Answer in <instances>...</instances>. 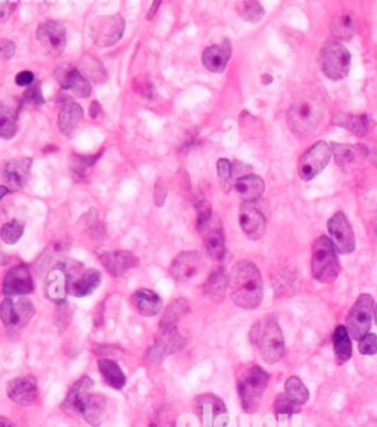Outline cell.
<instances>
[{
  "label": "cell",
  "mask_w": 377,
  "mask_h": 427,
  "mask_svg": "<svg viewBox=\"0 0 377 427\" xmlns=\"http://www.w3.org/2000/svg\"><path fill=\"white\" fill-rule=\"evenodd\" d=\"M2 239L8 245H15V243L24 234V225L18 220H12L2 227Z\"/></svg>",
  "instance_id": "ee69618b"
},
{
  "label": "cell",
  "mask_w": 377,
  "mask_h": 427,
  "mask_svg": "<svg viewBox=\"0 0 377 427\" xmlns=\"http://www.w3.org/2000/svg\"><path fill=\"white\" fill-rule=\"evenodd\" d=\"M83 119H85L83 108L78 104H75V102L68 100L65 102L58 115V127L64 134L71 136L83 123Z\"/></svg>",
  "instance_id": "f1b7e54d"
},
{
  "label": "cell",
  "mask_w": 377,
  "mask_h": 427,
  "mask_svg": "<svg viewBox=\"0 0 377 427\" xmlns=\"http://www.w3.org/2000/svg\"><path fill=\"white\" fill-rule=\"evenodd\" d=\"M102 152H103V149L99 153L90 155V156H74L73 166H71V173H73V175L77 181L89 180L90 173H92V167L95 166V162L102 155Z\"/></svg>",
  "instance_id": "f35d334b"
},
{
  "label": "cell",
  "mask_w": 377,
  "mask_h": 427,
  "mask_svg": "<svg viewBox=\"0 0 377 427\" xmlns=\"http://www.w3.org/2000/svg\"><path fill=\"white\" fill-rule=\"evenodd\" d=\"M78 71L81 72V75L85 77L86 80H89L90 83L95 85H103L108 81V74L107 70H105L103 64L99 60V58H96L95 55L86 53L83 55L77 64Z\"/></svg>",
  "instance_id": "f546056e"
},
{
  "label": "cell",
  "mask_w": 377,
  "mask_h": 427,
  "mask_svg": "<svg viewBox=\"0 0 377 427\" xmlns=\"http://www.w3.org/2000/svg\"><path fill=\"white\" fill-rule=\"evenodd\" d=\"M34 291L31 273L27 266L12 267L4 279V293L11 296H24Z\"/></svg>",
  "instance_id": "2e32d148"
},
{
  "label": "cell",
  "mask_w": 377,
  "mask_h": 427,
  "mask_svg": "<svg viewBox=\"0 0 377 427\" xmlns=\"http://www.w3.org/2000/svg\"><path fill=\"white\" fill-rule=\"evenodd\" d=\"M374 310V299L371 295L363 293L357 298L346 315V329L352 339L360 342L366 335L370 333Z\"/></svg>",
  "instance_id": "52a82bcc"
},
{
  "label": "cell",
  "mask_w": 377,
  "mask_h": 427,
  "mask_svg": "<svg viewBox=\"0 0 377 427\" xmlns=\"http://www.w3.org/2000/svg\"><path fill=\"white\" fill-rule=\"evenodd\" d=\"M268 380L270 374L260 365H250L242 372L238 380V392L242 409L246 413H255L260 409Z\"/></svg>",
  "instance_id": "277c9868"
},
{
  "label": "cell",
  "mask_w": 377,
  "mask_h": 427,
  "mask_svg": "<svg viewBox=\"0 0 377 427\" xmlns=\"http://www.w3.org/2000/svg\"><path fill=\"white\" fill-rule=\"evenodd\" d=\"M368 153L371 155V159H373V162H374V164L377 166V148H374V151H368Z\"/></svg>",
  "instance_id": "94428289"
},
{
  "label": "cell",
  "mask_w": 377,
  "mask_h": 427,
  "mask_svg": "<svg viewBox=\"0 0 377 427\" xmlns=\"http://www.w3.org/2000/svg\"><path fill=\"white\" fill-rule=\"evenodd\" d=\"M0 50H2V58L5 60L11 59L14 55H15V50H16V46L14 42H11V40H6L4 38L2 42H0Z\"/></svg>",
  "instance_id": "f5cc1de1"
},
{
  "label": "cell",
  "mask_w": 377,
  "mask_h": 427,
  "mask_svg": "<svg viewBox=\"0 0 377 427\" xmlns=\"http://www.w3.org/2000/svg\"><path fill=\"white\" fill-rule=\"evenodd\" d=\"M186 343V339L180 335L177 329H159L155 337V343L151 347L146 361L151 365L159 364L166 355L179 352Z\"/></svg>",
  "instance_id": "8fae6325"
},
{
  "label": "cell",
  "mask_w": 377,
  "mask_h": 427,
  "mask_svg": "<svg viewBox=\"0 0 377 427\" xmlns=\"http://www.w3.org/2000/svg\"><path fill=\"white\" fill-rule=\"evenodd\" d=\"M285 394L292 401H295L299 405H304L308 401V398H309V392L307 389V386L297 376H292V377H289L286 380V383H285Z\"/></svg>",
  "instance_id": "ab89813d"
},
{
  "label": "cell",
  "mask_w": 377,
  "mask_h": 427,
  "mask_svg": "<svg viewBox=\"0 0 377 427\" xmlns=\"http://www.w3.org/2000/svg\"><path fill=\"white\" fill-rule=\"evenodd\" d=\"M191 311V305L186 299H176L165 308L159 321V329H177L179 321Z\"/></svg>",
  "instance_id": "e575fe53"
},
{
  "label": "cell",
  "mask_w": 377,
  "mask_h": 427,
  "mask_svg": "<svg viewBox=\"0 0 377 427\" xmlns=\"http://www.w3.org/2000/svg\"><path fill=\"white\" fill-rule=\"evenodd\" d=\"M159 6H161V2H154L152 4V6H151V9L148 12V19H152L155 16V13H156V11H158Z\"/></svg>",
  "instance_id": "6f0895ef"
},
{
  "label": "cell",
  "mask_w": 377,
  "mask_h": 427,
  "mask_svg": "<svg viewBox=\"0 0 377 427\" xmlns=\"http://www.w3.org/2000/svg\"><path fill=\"white\" fill-rule=\"evenodd\" d=\"M230 296L238 307L255 310L262 302L264 283L258 267L250 261H239L230 273Z\"/></svg>",
  "instance_id": "6da1fadb"
},
{
  "label": "cell",
  "mask_w": 377,
  "mask_h": 427,
  "mask_svg": "<svg viewBox=\"0 0 377 427\" xmlns=\"http://www.w3.org/2000/svg\"><path fill=\"white\" fill-rule=\"evenodd\" d=\"M319 60L323 74L333 81L342 80L349 74L351 55L348 49L336 40L323 46Z\"/></svg>",
  "instance_id": "8992f818"
},
{
  "label": "cell",
  "mask_w": 377,
  "mask_h": 427,
  "mask_svg": "<svg viewBox=\"0 0 377 427\" xmlns=\"http://www.w3.org/2000/svg\"><path fill=\"white\" fill-rule=\"evenodd\" d=\"M9 192V189L6 188V186H2L0 188V199H4L5 198V195Z\"/></svg>",
  "instance_id": "6125c7cd"
},
{
  "label": "cell",
  "mask_w": 377,
  "mask_h": 427,
  "mask_svg": "<svg viewBox=\"0 0 377 427\" xmlns=\"http://www.w3.org/2000/svg\"><path fill=\"white\" fill-rule=\"evenodd\" d=\"M250 340L265 362L276 364L282 360L285 352V339L275 317L267 315L264 320L255 323V326L250 330Z\"/></svg>",
  "instance_id": "7a4b0ae2"
},
{
  "label": "cell",
  "mask_w": 377,
  "mask_h": 427,
  "mask_svg": "<svg viewBox=\"0 0 377 427\" xmlns=\"http://www.w3.org/2000/svg\"><path fill=\"white\" fill-rule=\"evenodd\" d=\"M374 320H376V324H377V305H376V310H374Z\"/></svg>",
  "instance_id": "be15d7a7"
},
{
  "label": "cell",
  "mask_w": 377,
  "mask_h": 427,
  "mask_svg": "<svg viewBox=\"0 0 377 427\" xmlns=\"http://www.w3.org/2000/svg\"><path fill=\"white\" fill-rule=\"evenodd\" d=\"M166 195H169V186H166V181L162 177H159L155 183V189H154V202L158 208H161L165 203Z\"/></svg>",
  "instance_id": "f907efd6"
},
{
  "label": "cell",
  "mask_w": 377,
  "mask_h": 427,
  "mask_svg": "<svg viewBox=\"0 0 377 427\" xmlns=\"http://www.w3.org/2000/svg\"><path fill=\"white\" fill-rule=\"evenodd\" d=\"M357 30V23L351 12H341L331 21V36L336 40H349Z\"/></svg>",
  "instance_id": "74e56055"
},
{
  "label": "cell",
  "mask_w": 377,
  "mask_h": 427,
  "mask_svg": "<svg viewBox=\"0 0 377 427\" xmlns=\"http://www.w3.org/2000/svg\"><path fill=\"white\" fill-rule=\"evenodd\" d=\"M110 410V401L107 396L100 394L90 392L81 401L78 414L83 416L89 424L92 426H100L108 417Z\"/></svg>",
  "instance_id": "ac0fdd59"
},
{
  "label": "cell",
  "mask_w": 377,
  "mask_h": 427,
  "mask_svg": "<svg viewBox=\"0 0 377 427\" xmlns=\"http://www.w3.org/2000/svg\"><path fill=\"white\" fill-rule=\"evenodd\" d=\"M31 164V158H15L9 161L4 170V186H6L11 192L24 189L30 177Z\"/></svg>",
  "instance_id": "44dd1931"
},
{
  "label": "cell",
  "mask_w": 377,
  "mask_h": 427,
  "mask_svg": "<svg viewBox=\"0 0 377 427\" xmlns=\"http://www.w3.org/2000/svg\"><path fill=\"white\" fill-rule=\"evenodd\" d=\"M133 308L143 317H154L162 308V301L158 293L149 289H139L130 296Z\"/></svg>",
  "instance_id": "4316f807"
},
{
  "label": "cell",
  "mask_w": 377,
  "mask_h": 427,
  "mask_svg": "<svg viewBox=\"0 0 377 427\" xmlns=\"http://www.w3.org/2000/svg\"><path fill=\"white\" fill-rule=\"evenodd\" d=\"M0 427H14V424L8 418L2 417V418H0Z\"/></svg>",
  "instance_id": "91938a15"
},
{
  "label": "cell",
  "mask_w": 377,
  "mask_h": 427,
  "mask_svg": "<svg viewBox=\"0 0 377 427\" xmlns=\"http://www.w3.org/2000/svg\"><path fill=\"white\" fill-rule=\"evenodd\" d=\"M58 83L62 89L71 90L78 97H89L92 93V83L81 75L77 67L62 65L55 72Z\"/></svg>",
  "instance_id": "e0dca14e"
},
{
  "label": "cell",
  "mask_w": 377,
  "mask_h": 427,
  "mask_svg": "<svg viewBox=\"0 0 377 427\" xmlns=\"http://www.w3.org/2000/svg\"><path fill=\"white\" fill-rule=\"evenodd\" d=\"M102 281V274L96 269H89L81 271L78 276H75L73 280H70L68 292L71 296L75 298H85L92 295Z\"/></svg>",
  "instance_id": "484cf974"
},
{
  "label": "cell",
  "mask_w": 377,
  "mask_h": 427,
  "mask_svg": "<svg viewBox=\"0 0 377 427\" xmlns=\"http://www.w3.org/2000/svg\"><path fill=\"white\" fill-rule=\"evenodd\" d=\"M16 111L6 105L0 108V136L4 139H12L16 134Z\"/></svg>",
  "instance_id": "60d3db41"
},
{
  "label": "cell",
  "mask_w": 377,
  "mask_h": 427,
  "mask_svg": "<svg viewBox=\"0 0 377 427\" xmlns=\"http://www.w3.org/2000/svg\"><path fill=\"white\" fill-rule=\"evenodd\" d=\"M68 286H70L68 274H67L65 269L59 264V266H56L53 270H51V273L48 274L46 280H45V295L52 302L62 305V303H65L67 295L70 293Z\"/></svg>",
  "instance_id": "cb8c5ba5"
},
{
  "label": "cell",
  "mask_w": 377,
  "mask_h": 427,
  "mask_svg": "<svg viewBox=\"0 0 377 427\" xmlns=\"http://www.w3.org/2000/svg\"><path fill=\"white\" fill-rule=\"evenodd\" d=\"M250 174V167L243 164L240 161H235L233 164V178H236V181L242 177H246Z\"/></svg>",
  "instance_id": "db71d44e"
},
{
  "label": "cell",
  "mask_w": 377,
  "mask_h": 427,
  "mask_svg": "<svg viewBox=\"0 0 377 427\" xmlns=\"http://www.w3.org/2000/svg\"><path fill=\"white\" fill-rule=\"evenodd\" d=\"M21 104L23 107H28V108H37L38 105L43 104V94H41L40 90V85H31L23 94V99H21Z\"/></svg>",
  "instance_id": "f6af8a7d"
},
{
  "label": "cell",
  "mask_w": 377,
  "mask_h": 427,
  "mask_svg": "<svg viewBox=\"0 0 377 427\" xmlns=\"http://www.w3.org/2000/svg\"><path fill=\"white\" fill-rule=\"evenodd\" d=\"M15 6H16V4H11V2L0 4V19H2V21L4 19H6L14 12Z\"/></svg>",
  "instance_id": "9f6ffc18"
},
{
  "label": "cell",
  "mask_w": 377,
  "mask_h": 427,
  "mask_svg": "<svg viewBox=\"0 0 377 427\" xmlns=\"http://www.w3.org/2000/svg\"><path fill=\"white\" fill-rule=\"evenodd\" d=\"M195 410L202 427H225L228 413L225 404L213 394H203L195 399Z\"/></svg>",
  "instance_id": "9c48e42d"
},
{
  "label": "cell",
  "mask_w": 377,
  "mask_h": 427,
  "mask_svg": "<svg viewBox=\"0 0 377 427\" xmlns=\"http://www.w3.org/2000/svg\"><path fill=\"white\" fill-rule=\"evenodd\" d=\"M232 56V45L228 40H223L220 45H213L203 50L202 63L203 67L211 72H223Z\"/></svg>",
  "instance_id": "d4e9b609"
},
{
  "label": "cell",
  "mask_w": 377,
  "mask_h": 427,
  "mask_svg": "<svg viewBox=\"0 0 377 427\" xmlns=\"http://www.w3.org/2000/svg\"><path fill=\"white\" fill-rule=\"evenodd\" d=\"M264 189V180L254 174L242 177L235 183V192L245 203H254L258 200L262 196Z\"/></svg>",
  "instance_id": "4dcf8cb0"
},
{
  "label": "cell",
  "mask_w": 377,
  "mask_h": 427,
  "mask_svg": "<svg viewBox=\"0 0 377 427\" xmlns=\"http://www.w3.org/2000/svg\"><path fill=\"white\" fill-rule=\"evenodd\" d=\"M302 410V405L292 401L286 394H279L275 401V411L279 416H293Z\"/></svg>",
  "instance_id": "b9f144b4"
},
{
  "label": "cell",
  "mask_w": 377,
  "mask_h": 427,
  "mask_svg": "<svg viewBox=\"0 0 377 427\" xmlns=\"http://www.w3.org/2000/svg\"><path fill=\"white\" fill-rule=\"evenodd\" d=\"M15 83L21 87H30L34 85V74L31 71H21L15 77Z\"/></svg>",
  "instance_id": "816d5d0a"
},
{
  "label": "cell",
  "mask_w": 377,
  "mask_h": 427,
  "mask_svg": "<svg viewBox=\"0 0 377 427\" xmlns=\"http://www.w3.org/2000/svg\"><path fill=\"white\" fill-rule=\"evenodd\" d=\"M90 117L95 121H99V119L103 118V109H102V107H100V104L97 100H95L90 104Z\"/></svg>",
  "instance_id": "11a10c76"
},
{
  "label": "cell",
  "mask_w": 377,
  "mask_h": 427,
  "mask_svg": "<svg viewBox=\"0 0 377 427\" xmlns=\"http://www.w3.org/2000/svg\"><path fill=\"white\" fill-rule=\"evenodd\" d=\"M323 121V108L316 100H298L287 112V124L298 136H309Z\"/></svg>",
  "instance_id": "5b68a950"
},
{
  "label": "cell",
  "mask_w": 377,
  "mask_h": 427,
  "mask_svg": "<svg viewBox=\"0 0 377 427\" xmlns=\"http://www.w3.org/2000/svg\"><path fill=\"white\" fill-rule=\"evenodd\" d=\"M227 288H230V276L225 274V270L223 267H217L209 274L205 283V293L211 301L221 302L225 296Z\"/></svg>",
  "instance_id": "1f68e13d"
},
{
  "label": "cell",
  "mask_w": 377,
  "mask_h": 427,
  "mask_svg": "<svg viewBox=\"0 0 377 427\" xmlns=\"http://www.w3.org/2000/svg\"><path fill=\"white\" fill-rule=\"evenodd\" d=\"M37 380L31 376L15 377L8 383V396L21 406H28L37 399Z\"/></svg>",
  "instance_id": "603a6c76"
},
{
  "label": "cell",
  "mask_w": 377,
  "mask_h": 427,
  "mask_svg": "<svg viewBox=\"0 0 377 427\" xmlns=\"http://www.w3.org/2000/svg\"><path fill=\"white\" fill-rule=\"evenodd\" d=\"M99 261L102 262V266L107 269V271L114 277L122 276L129 270L139 267L140 264L139 258L130 251L103 252L99 255Z\"/></svg>",
  "instance_id": "7402d4cb"
},
{
  "label": "cell",
  "mask_w": 377,
  "mask_h": 427,
  "mask_svg": "<svg viewBox=\"0 0 377 427\" xmlns=\"http://www.w3.org/2000/svg\"><path fill=\"white\" fill-rule=\"evenodd\" d=\"M239 13L249 23H258L264 18L265 11L260 2H243L239 6Z\"/></svg>",
  "instance_id": "7bdbcfd3"
},
{
  "label": "cell",
  "mask_w": 377,
  "mask_h": 427,
  "mask_svg": "<svg viewBox=\"0 0 377 427\" xmlns=\"http://www.w3.org/2000/svg\"><path fill=\"white\" fill-rule=\"evenodd\" d=\"M149 427H158V426H156V424H155V423H152V424H151V426H149Z\"/></svg>",
  "instance_id": "e7e4bbea"
},
{
  "label": "cell",
  "mask_w": 377,
  "mask_h": 427,
  "mask_svg": "<svg viewBox=\"0 0 377 427\" xmlns=\"http://www.w3.org/2000/svg\"><path fill=\"white\" fill-rule=\"evenodd\" d=\"M331 152L336 159L338 166L348 171L359 164L361 158H366L368 155V149L364 145H331Z\"/></svg>",
  "instance_id": "83f0119b"
},
{
  "label": "cell",
  "mask_w": 377,
  "mask_h": 427,
  "mask_svg": "<svg viewBox=\"0 0 377 427\" xmlns=\"http://www.w3.org/2000/svg\"><path fill=\"white\" fill-rule=\"evenodd\" d=\"M217 173L218 178L223 183V186H227L230 178H233V164L227 158H221L217 162Z\"/></svg>",
  "instance_id": "7dc6e473"
},
{
  "label": "cell",
  "mask_w": 377,
  "mask_h": 427,
  "mask_svg": "<svg viewBox=\"0 0 377 427\" xmlns=\"http://www.w3.org/2000/svg\"><path fill=\"white\" fill-rule=\"evenodd\" d=\"M196 214H198V227H199V226L205 225V222L209 221V218H211L214 215L213 208H211V203H209L205 199L198 200L196 202Z\"/></svg>",
  "instance_id": "681fc988"
},
{
  "label": "cell",
  "mask_w": 377,
  "mask_h": 427,
  "mask_svg": "<svg viewBox=\"0 0 377 427\" xmlns=\"http://www.w3.org/2000/svg\"><path fill=\"white\" fill-rule=\"evenodd\" d=\"M311 271L314 279L324 284L333 283L341 273L336 248L327 236H320L312 243Z\"/></svg>",
  "instance_id": "3957f363"
},
{
  "label": "cell",
  "mask_w": 377,
  "mask_h": 427,
  "mask_svg": "<svg viewBox=\"0 0 377 427\" xmlns=\"http://www.w3.org/2000/svg\"><path fill=\"white\" fill-rule=\"evenodd\" d=\"M37 40L49 55L59 56L65 50L67 33L60 23L46 21L37 28Z\"/></svg>",
  "instance_id": "9a60e30c"
},
{
  "label": "cell",
  "mask_w": 377,
  "mask_h": 427,
  "mask_svg": "<svg viewBox=\"0 0 377 427\" xmlns=\"http://www.w3.org/2000/svg\"><path fill=\"white\" fill-rule=\"evenodd\" d=\"M239 225L250 240H260L265 233V217L254 203H243L239 212Z\"/></svg>",
  "instance_id": "d6986e66"
},
{
  "label": "cell",
  "mask_w": 377,
  "mask_h": 427,
  "mask_svg": "<svg viewBox=\"0 0 377 427\" xmlns=\"http://www.w3.org/2000/svg\"><path fill=\"white\" fill-rule=\"evenodd\" d=\"M125 23L121 15L99 16L93 23V42L99 48H111L118 43L124 34Z\"/></svg>",
  "instance_id": "30bf717a"
},
{
  "label": "cell",
  "mask_w": 377,
  "mask_h": 427,
  "mask_svg": "<svg viewBox=\"0 0 377 427\" xmlns=\"http://www.w3.org/2000/svg\"><path fill=\"white\" fill-rule=\"evenodd\" d=\"M333 350H334V357H336V362L339 365H342L351 360V355H352L351 336L345 326H338L336 329H334Z\"/></svg>",
  "instance_id": "8d00e7d4"
},
{
  "label": "cell",
  "mask_w": 377,
  "mask_h": 427,
  "mask_svg": "<svg viewBox=\"0 0 377 427\" xmlns=\"http://www.w3.org/2000/svg\"><path fill=\"white\" fill-rule=\"evenodd\" d=\"M198 232L203 239L208 255L214 261L221 262L225 256V236L221 220L217 215H213L205 225L198 227Z\"/></svg>",
  "instance_id": "7c38bea8"
},
{
  "label": "cell",
  "mask_w": 377,
  "mask_h": 427,
  "mask_svg": "<svg viewBox=\"0 0 377 427\" xmlns=\"http://www.w3.org/2000/svg\"><path fill=\"white\" fill-rule=\"evenodd\" d=\"M331 148L326 141H317L307 149L298 162V174L304 181H309L317 177L330 162Z\"/></svg>",
  "instance_id": "ba28073f"
},
{
  "label": "cell",
  "mask_w": 377,
  "mask_h": 427,
  "mask_svg": "<svg viewBox=\"0 0 377 427\" xmlns=\"http://www.w3.org/2000/svg\"><path fill=\"white\" fill-rule=\"evenodd\" d=\"M2 320L6 328L19 329L28 324V321L34 317L36 308L30 299L19 298L18 301H12V298H5L2 302Z\"/></svg>",
  "instance_id": "4fadbf2b"
},
{
  "label": "cell",
  "mask_w": 377,
  "mask_h": 427,
  "mask_svg": "<svg viewBox=\"0 0 377 427\" xmlns=\"http://www.w3.org/2000/svg\"><path fill=\"white\" fill-rule=\"evenodd\" d=\"M359 351L363 355H376L377 354V336L374 333L366 335L359 342Z\"/></svg>",
  "instance_id": "c3c4849f"
},
{
  "label": "cell",
  "mask_w": 377,
  "mask_h": 427,
  "mask_svg": "<svg viewBox=\"0 0 377 427\" xmlns=\"http://www.w3.org/2000/svg\"><path fill=\"white\" fill-rule=\"evenodd\" d=\"M133 89L144 99H152L154 96V86L149 81V78H146L144 75H139L134 78Z\"/></svg>",
  "instance_id": "bcb514c9"
},
{
  "label": "cell",
  "mask_w": 377,
  "mask_h": 427,
  "mask_svg": "<svg viewBox=\"0 0 377 427\" xmlns=\"http://www.w3.org/2000/svg\"><path fill=\"white\" fill-rule=\"evenodd\" d=\"M202 267V256L196 251H184L174 258L170 267V276L177 281L193 279Z\"/></svg>",
  "instance_id": "ffe728a7"
},
{
  "label": "cell",
  "mask_w": 377,
  "mask_h": 427,
  "mask_svg": "<svg viewBox=\"0 0 377 427\" xmlns=\"http://www.w3.org/2000/svg\"><path fill=\"white\" fill-rule=\"evenodd\" d=\"M92 389H93V382L90 377L85 376V377L78 379L73 384V388L70 389V392L64 401V410L68 413H78L81 401L85 399V396L87 394L92 392Z\"/></svg>",
  "instance_id": "836d02e7"
},
{
  "label": "cell",
  "mask_w": 377,
  "mask_h": 427,
  "mask_svg": "<svg viewBox=\"0 0 377 427\" xmlns=\"http://www.w3.org/2000/svg\"><path fill=\"white\" fill-rule=\"evenodd\" d=\"M327 230L334 248L341 254H352L355 249V236L344 212H336L327 221Z\"/></svg>",
  "instance_id": "5bb4252c"
},
{
  "label": "cell",
  "mask_w": 377,
  "mask_h": 427,
  "mask_svg": "<svg viewBox=\"0 0 377 427\" xmlns=\"http://www.w3.org/2000/svg\"><path fill=\"white\" fill-rule=\"evenodd\" d=\"M261 81H262V85H264V86H268V85L273 83V77H271L270 74H264V75L261 77Z\"/></svg>",
  "instance_id": "680465c9"
},
{
  "label": "cell",
  "mask_w": 377,
  "mask_h": 427,
  "mask_svg": "<svg viewBox=\"0 0 377 427\" xmlns=\"http://www.w3.org/2000/svg\"><path fill=\"white\" fill-rule=\"evenodd\" d=\"M97 367L102 374V379L108 386L114 389H122L125 384V374L122 373L120 365L110 360V358H100L97 361Z\"/></svg>",
  "instance_id": "d590c367"
},
{
  "label": "cell",
  "mask_w": 377,
  "mask_h": 427,
  "mask_svg": "<svg viewBox=\"0 0 377 427\" xmlns=\"http://www.w3.org/2000/svg\"><path fill=\"white\" fill-rule=\"evenodd\" d=\"M333 124L344 127L352 134L364 137L371 129V119L368 115H351V114H339L333 118Z\"/></svg>",
  "instance_id": "d6a6232c"
}]
</instances>
